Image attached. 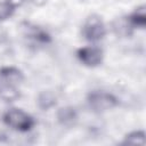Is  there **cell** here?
<instances>
[{"instance_id":"6da1fadb","label":"cell","mask_w":146,"mask_h":146,"mask_svg":"<svg viewBox=\"0 0 146 146\" xmlns=\"http://www.w3.org/2000/svg\"><path fill=\"white\" fill-rule=\"evenodd\" d=\"M24 76L21 70L14 66H3L0 68V98L6 102H13L19 97L18 86Z\"/></svg>"},{"instance_id":"7a4b0ae2","label":"cell","mask_w":146,"mask_h":146,"mask_svg":"<svg viewBox=\"0 0 146 146\" xmlns=\"http://www.w3.org/2000/svg\"><path fill=\"white\" fill-rule=\"evenodd\" d=\"M2 120L8 127L13 128L14 130L21 131V132L30 131L35 124L34 119L30 114H27L26 112H24L19 108L8 110L3 114Z\"/></svg>"},{"instance_id":"3957f363","label":"cell","mask_w":146,"mask_h":146,"mask_svg":"<svg viewBox=\"0 0 146 146\" xmlns=\"http://www.w3.org/2000/svg\"><path fill=\"white\" fill-rule=\"evenodd\" d=\"M88 104L89 107L94 112H106L108 110L117 106V98L106 91H91L88 95Z\"/></svg>"},{"instance_id":"277c9868","label":"cell","mask_w":146,"mask_h":146,"mask_svg":"<svg viewBox=\"0 0 146 146\" xmlns=\"http://www.w3.org/2000/svg\"><path fill=\"white\" fill-rule=\"evenodd\" d=\"M105 34L106 29L99 16L91 15L86 19L82 26V35L84 36V39L89 41H98L102 40Z\"/></svg>"},{"instance_id":"5b68a950","label":"cell","mask_w":146,"mask_h":146,"mask_svg":"<svg viewBox=\"0 0 146 146\" xmlns=\"http://www.w3.org/2000/svg\"><path fill=\"white\" fill-rule=\"evenodd\" d=\"M76 56L83 65L89 67H95L102 64L104 54L100 48L95 46H89V47H82L78 49Z\"/></svg>"},{"instance_id":"8992f818","label":"cell","mask_w":146,"mask_h":146,"mask_svg":"<svg viewBox=\"0 0 146 146\" xmlns=\"http://www.w3.org/2000/svg\"><path fill=\"white\" fill-rule=\"evenodd\" d=\"M23 30H24V34L26 35V38L33 40L34 42L38 43H43L47 44L49 42H51V36L48 32H46L42 27L36 26V25H32L30 23H24L23 25Z\"/></svg>"},{"instance_id":"52a82bcc","label":"cell","mask_w":146,"mask_h":146,"mask_svg":"<svg viewBox=\"0 0 146 146\" xmlns=\"http://www.w3.org/2000/svg\"><path fill=\"white\" fill-rule=\"evenodd\" d=\"M57 120L64 127H72L78 121V112L72 106L62 107L57 112Z\"/></svg>"},{"instance_id":"ba28073f","label":"cell","mask_w":146,"mask_h":146,"mask_svg":"<svg viewBox=\"0 0 146 146\" xmlns=\"http://www.w3.org/2000/svg\"><path fill=\"white\" fill-rule=\"evenodd\" d=\"M24 0H3L0 1V21H6L13 16L16 8L23 3Z\"/></svg>"},{"instance_id":"9c48e42d","label":"cell","mask_w":146,"mask_h":146,"mask_svg":"<svg viewBox=\"0 0 146 146\" xmlns=\"http://www.w3.org/2000/svg\"><path fill=\"white\" fill-rule=\"evenodd\" d=\"M128 23L132 26L143 29L146 24V14H145V7L140 6L135 9V11L128 17Z\"/></svg>"},{"instance_id":"30bf717a","label":"cell","mask_w":146,"mask_h":146,"mask_svg":"<svg viewBox=\"0 0 146 146\" xmlns=\"http://www.w3.org/2000/svg\"><path fill=\"white\" fill-rule=\"evenodd\" d=\"M38 104L42 110H48L56 104V98L51 92L43 91L38 98Z\"/></svg>"},{"instance_id":"8fae6325","label":"cell","mask_w":146,"mask_h":146,"mask_svg":"<svg viewBox=\"0 0 146 146\" xmlns=\"http://www.w3.org/2000/svg\"><path fill=\"white\" fill-rule=\"evenodd\" d=\"M145 143V133L141 130H136L132 131L130 133H128L124 137L123 144H138V145H143Z\"/></svg>"},{"instance_id":"7c38bea8","label":"cell","mask_w":146,"mask_h":146,"mask_svg":"<svg viewBox=\"0 0 146 146\" xmlns=\"http://www.w3.org/2000/svg\"><path fill=\"white\" fill-rule=\"evenodd\" d=\"M33 1H34V2H35V3H36V2H38V0H33Z\"/></svg>"}]
</instances>
